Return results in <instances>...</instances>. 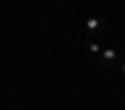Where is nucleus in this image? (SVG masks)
<instances>
[{"label":"nucleus","instance_id":"f257e3e1","mask_svg":"<svg viewBox=\"0 0 125 110\" xmlns=\"http://www.w3.org/2000/svg\"><path fill=\"white\" fill-rule=\"evenodd\" d=\"M103 63H105V65H113V63H118V53H115V50H113V48H103Z\"/></svg>","mask_w":125,"mask_h":110},{"label":"nucleus","instance_id":"20e7f679","mask_svg":"<svg viewBox=\"0 0 125 110\" xmlns=\"http://www.w3.org/2000/svg\"><path fill=\"white\" fill-rule=\"evenodd\" d=\"M120 70H123V75H125V60H123V65H120Z\"/></svg>","mask_w":125,"mask_h":110},{"label":"nucleus","instance_id":"7ed1b4c3","mask_svg":"<svg viewBox=\"0 0 125 110\" xmlns=\"http://www.w3.org/2000/svg\"><path fill=\"white\" fill-rule=\"evenodd\" d=\"M88 50H90L93 55H100V53H103V48H100V45L95 43V40H90V43H88Z\"/></svg>","mask_w":125,"mask_h":110},{"label":"nucleus","instance_id":"f03ea898","mask_svg":"<svg viewBox=\"0 0 125 110\" xmlns=\"http://www.w3.org/2000/svg\"><path fill=\"white\" fill-rule=\"evenodd\" d=\"M85 28H88V33H98V30L103 28V18H98V15H95V18H90L88 23H85Z\"/></svg>","mask_w":125,"mask_h":110}]
</instances>
